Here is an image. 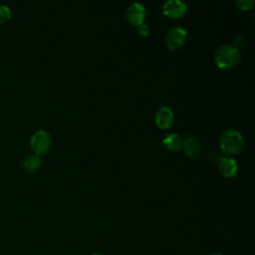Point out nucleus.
I'll return each instance as SVG.
<instances>
[{
    "label": "nucleus",
    "mask_w": 255,
    "mask_h": 255,
    "mask_svg": "<svg viewBox=\"0 0 255 255\" xmlns=\"http://www.w3.org/2000/svg\"><path fill=\"white\" fill-rule=\"evenodd\" d=\"M182 145L184 146V150L185 153L189 156V157H196L201 150V145L199 140L192 136V135H188L184 138V141H182Z\"/></svg>",
    "instance_id": "9"
},
{
    "label": "nucleus",
    "mask_w": 255,
    "mask_h": 255,
    "mask_svg": "<svg viewBox=\"0 0 255 255\" xmlns=\"http://www.w3.org/2000/svg\"><path fill=\"white\" fill-rule=\"evenodd\" d=\"M185 39L186 31L181 27H173L168 31L165 37V44L170 50H177L183 45Z\"/></svg>",
    "instance_id": "4"
},
{
    "label": "nucleus",
    "mask_w": 255,
    "mask_h": 255,
    "mask_svg": "<svg viewBox=\"0 0 255 255\" xmlns=\"http://www.w3.org/2000/svg\"><path fill=\"white\" fill-rule=\"evenodd\" d=\"M91 255H104V254H102V253H98V252H96V253H93V254H91Z\"/></svg>",
    "instance_id": "17"
},
{
    "label": "nucleus",
    "mask_w": 255,
    "mask_h": 255,
    "mask_svg": "<svg viewBox=\"0 0 255 255\" xmlns=\"http://www.w3.org/2000/svg\"><path fill=\"white\" fill-rule=\"evenodd\" d=\"M145 17V9L140 3H132L127 10V18L131 25H137L143 23Z\"/></svg>",
    "instance_id": "5"
},
{
    "label": "nucleus",
    "mask_w": 255,
    "mask_h": 255,
    "mask_svg": "<svg viewBox=\"0 0 255 255\" xmlns=\"http://www.w3.org/2000/svg\"><path fill=\"white\" fill-rule=\"evenodd\" d=\"M52 138L47 130L39 129L31 137L30 145L35 154L41 155L46 153L51 147Z\"/></svg>",
    "instance_id": "3"
},
{
    "label": "nucleus",
    "mask_w": 255,
    "mask_h": 255,
    "mask_svg": "<svg viewBox=\"0 0 255 255\" xmlns=\"http://www.w3.org/2000/svg\"><path fill=\"white\" fill-rule=\"evenodd\" d=\"M240 60V52L230 45L219 47L214 53V62L221 69H228L235 66Z\"/></svg>",
    "instance_id": "2"
},
{
    "label": "nucleus",
    "mask_w": 255,
    "mask_h": 255,
    "mask_svg": "<svg viewBox=\"0 0 255 255\" xmlns=\"http://www.w3.org/2000/svg\"><path fill=\"white\" fill-rule=\"evenodd\" d=\"M162 142H163V145L171 151H176V150L180 149L182 146V139L177 133L167 134L163 138Z\"/></svg>",
    "instance_id": "10"
},
{
    "label": "nucleus",
    "mask_w": 255,
    "mask_h": 255,
    "mask_svg": "<svg viewBox=\"0 0 255 255\" xmlns=\"http://www.w3.org/2000/svg\"><path fill=\"white\" fill-rule=\"evenodd\" d=\"M218 167L221 174L224 175L225 177H233L238 170V165L236 160L231 157L221 158L219 161Z\"/></svg>",
    "instance_id": "8"
},
{
    "label": "nucleus",
    "mask_w": 255,
    "mask_h": 255,
    "mask_svg": "<svg viewBox=\"0 0 255 255\" xmlns=\"http://www.w3.org/2000/svg\"><path fill=\"white\" fill-rule=\"evenodd\" d=\"M11 17V10L7 5L0 4V24L7 22Z\"/></svg>",
    "instance_id": "12"
},
{
    "label": "nucleus",
    "mask_w": 255,
    "mask_h": 255,
    "mask_svg": "<svg viewBox=\"0 0 255 255\" xmlns=\"http://www.w3.org/2000/svg\"><path fill=\"white\" fill-rule=\"evenodd\" d=\"M254 4L253 0H237L236 5L241 9V10H248L250 9Z\"/></svg>",
    "instance_id": "13"
},
{
    "label": "nucleus",
    "mask_w": 255,
    "mask_h": 255,
    "mask_svg": "<svg viewBox=\"0 0 255 255\" xmlns=\"http://www.w3.org/2000/svg\"><path fill=\"white\" fill-rule=\"evenodd\" d=\"M209 255H223V254H221V253H211V254H209Z\"/></svg>",
    "instance_id": "16"
},
{
    "label": "nucleus",
    "mask_w": 255,
    "mask_h": 255,
    "mask_svg": "<svg viewBox=\"0 0 255 255\" xmlns=\"http://www.w3.org/2000/svg\"><path fill=\"white\" fill-rule=\"evenodd\" d=\"M42 164V159L37 154L28 155L23 160V168L27 172H34L37 170Z\"/></svg>",
    "instance_id": "11"
},
{
    "label": "nucleus",
    "mask_w": 255,
    "mask_h": 255,
    "mask_svg": "<svg viewBox=\"0 0 255 255\" xmlns=\"http://www.w3.org/2000/svg\"><path fill=\"white\" fill-rule=\"evenodd\" d=\"M244 44H245V39H244V37H242V36H236V37L234 38V46H233V47L236 48L237 50H238L239 48L243 47Z\"/></svg>",
    "instance_id": "15"
},
{
    "label": "nucleus",
    "mask_w": 255,
    "mask_h": 255,
    "mask_svg": "<svg viewBox=\"0 0 255 255\" xmlns=\"http://www.w3.org/2000/svg\"><path fill=\"white\" fill-rule=\"evenodd\" d=\"M221 149L229 154L240 152L244 147V138L241 132L235 129L224 130L219 138Z\"/></svg>",
    "instance_id": "1"
},
{
    "label": "nucleus",
    "mask_w": 255,
    "mask_h": 255,
    "mask_svg": "<svg viewBox=\"0 0 255 255\" xmlns=\"http://www.w3.org/2000/svg\"><path fill=\"white\" fill-rule=\"evenodd\" d=\"M173 113L167 107H161L155 114V124L160 128H167L173 124Z\"/></svg>",
    "instance_id": "7"
},
{
    "label": "nucleus",
    "mask_w": 255,
    "mask_h": 255,
    "mask_svg": "<svg viewBox=\"0 0 255 255\" xmlns=\"http://www.w3.org/2000/svg\"><path fill=\"white\" fill-rule=\"evenodd\" d=\"M163 13L171 18H179L186 12V5L179 0H169L163 5Z\"/></svg>",
    "instance_id": "6"
},
{
    "label": "nucleus",
    "mask_w": 255,
    "mask_h": 255,
    "mask_svg": "<svg viewBox=\"0 0 255 255\" xmlns=\"http://www.w3.org/2000/svg\"><path fill=\"white\" fill-rule=\"evenodd\" d=\"M138 33H139V35H141L143 37L148 36V34H149V27H148V25H146L144 23L140 24L138 26Z\"/></svg>",
    "instance_id": "14"
}]
</instances>
